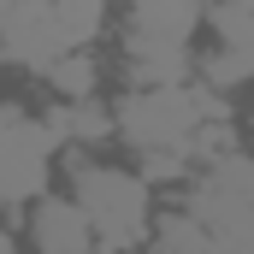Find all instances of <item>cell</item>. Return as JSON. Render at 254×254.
<instances>
[{
  "label": "cell",
  "mask_w": 254,
  "mask_h": 254,
  "mask_svg": "<svg viewBox=\"0 0 254 254\" xmlns=\"http://www.w3.org/2000/svg\"><path fill=\"white\" fill-rule=\"evenodd\" d=\"M71 178H77V213L89 219V231H95V243H107V254L130 249V243H142L148 237V184L136 178V172H113V166H71Z\"/></svg>",
  "instance_id": "obj_1"
},
{
  "label": "cell",
  "mask_w": 254,
  "mask_h": 254,
  "mask_svg": "<svg viewBox=\"0 0 254 254\" xmlns=\"http://www.w3.org/2000/svg\"><path fill=\"white\" fill-rule=\"evenodd\" d=\"M30 243H36V254H95V231L77 213V201L48 195L30 213Z\"/></svg>",
  "instance_id": "obj_2"
},
{
  "label": "cell",
  "mask_w": 254,
  "mask_h": 254,
  "mask_svg": "<svg viewBox=\"0 0 254 254\" xmlns=\"http://www.w3.org/2000/svg\"><path fill=\"white\" fill-rule=\"evenodd\" d=\"M154 254H213V237L178 207V213L160 219V231H154Z\"/></svg>",
  "instance_id": "obj_3"
},
{
  "label": "cell",
  "mask_w": 254,
  "mask_h": 254,
  "mask_svg": "<svg viewBox=\"0 0 254 254\" xmlns=\"http://www.w3.org/2000/svg\"><path fill=\"white\" fill-rule=\"evenodd\" d=\"M42 71L54 77V89L71 95V101H89V89H95V60L89 54H60V60H48Z\"/></svg>",
  "instance_id": "obj_4"
}]
</instances>
